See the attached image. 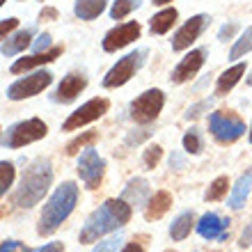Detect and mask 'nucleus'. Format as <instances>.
<instances>
[{
	"mask_svg": "<svg viewBox=\"0 0 252 252\" xmlns=\"http://www.w3.org/2000/svg\"><path fill=\"white\" fill-rule=\"evenodd\" d=\"M131 213H133V206L126 199H106L85 220L78 241L80 243H94V241H99L106 234L117 232L120 227H124L131 220Z\"/></svg>",
	"mask_w": 252,
	"mask_h": 252,
	"instance_id": "nucleus-1",
	"label": "nucleus"
},
{
	"mask_svg": "<svg viewBox=\"0 0 252 252\" xmlns=\"http://www.w3.org/2000/svg\"><path fill=\"white\" fill-rule=\"evenodd\" d=\"M53 184V167L51 160L46 158H37L34 163H30V167L23 170L21 184L14 192V202L21 209H32L44 199V195L48 192Z\"/></svg>",
	"mask_w": 252,
	"mask_h": 252,
	"instance_id": "nucleus-2",
	"label": "nucleus"
},
{
	"mask_svg": "<svg viewBox=\"0 0 252 252\" xmlns=\"http://www.w3.org/2000/svg\"><path fill=\"white\" fill-rule=\"evenodd\" d=\"M76 202H78V186L73 181H64L62 186L55 188V192L51 195L39 216V225H37L39 236H51L58 232L60 225L76 209Z\"/></svg>",
	"mask_w": 252,
	"mask_h": 252,
	"instance_id": "nucleus-3",
	"label": "nucleus"
},
{
	"mask_svg": "<svg viewBox=\"0 0 252 252\" xmlns=\"http://www.w3.org/2000/svg\"><path fill=\"white\" fill-rule=\"evenodd\" d=\"M48 126L39 120V117H32V120L19 122V124H12L2 133V147L7 149H19V147H26L30 142H37V140L46 138Z\"/></svg>",
	"mask_w": 252,
	"mask_h": 252,
	"instance_id": "nucleus-4",
	"label": "nucleus"
},
{
	"mask_svg": "<svg viewBox=\"0 0 252 252\" xmlns=\"http://www.w3.org/2000/svg\"><path fill=\"white\" fill-rule=\"evenodd\" d=\"M209 131L220 145H229V142H236V140L246 133V124L236 113H229V110H216L209 117Z\"/></svg>",
	"mask_w": 252,
	"mask_h": 252,
	"instance_id": "nucleus-5",
	"label": "nucleus"
},
{
	"mask_svg": "<svg viewBox=\"0 0 252 252\" xmlns=\"http://www.w3.org/2000/svg\"><path fill=\"white\" fill-rule=\"evenodd\" d=\"M163 103H165V94L160 90H147L133 99L131 103V120L135 124H152L156 117L163 110Z\"/></svg>",
	"mask_w": 252,
	"mask_h": 252,
	"instance_id": "nucleus-6",
	"label": "nucleus"
},
{
	"mask_svg": "<svg viewBox=\"0 0 252 252\" xmlns=\"http://www.w3.org/2000/svg\"><path fill=\"white\" fill-rule=\"evenodd\" d=\"M53 80V73L51 71H34L26 78H19L16 83L7 87V99L12 101H21V99H30V96H37L39 92H44Z\"/></svg>",
	"mask_w": 252,
	"mask_h": 252,
	"instance_id": "nucleus-7",
	"label": "nucleus"
},
{
	"mask_svg": "<svg viewBox=\"0 0 252 252\" xmlns=\"http://www.w3.org/2000/svg\"><path fill=\"white\" fill-rule=\"evenodd\" d=\"M142 55H145V51H133V53L124 55L122 60H117V64L106 73L103 87L113 90V87H120V85H124V83H128V80L135 76V71L142 66V60H145Z\"/></svg>",
	"mask_w": 252,
	"mask_h": 252,
	"instance_id": "nucleus-8",
	"label": "nucleus"
},
{
	"mask_svg": "<svg viewBox=\"0 0 252 252\" xmlns=\"http://www.w3.org/2000/svg\"><path fill=\"white\" fill-rule=\"evenodd\" d=\"M103 172H106V160L101 158L96 149L87 147L78 158V177L90 190H94V188H99Z\"/></svg>",
	"mask_w": 252,
	"mask_h": 252,
	"instance_id": "nucleus-9",
	"label": "nucleus"
},
{
	"mask_svg": "<svg viewBox=\"0 0 252 252\" xmlns=\"http://www.w3.org/2000/svg\"><path fill=\"white\" fill-rule=\"evenodd\" d=\"M108 108H110V101L108 99H90L87 103H83V106L78 108V110H73L71 115H69V120L62 124V131H78L80 126L90 124V122L99 120V117H103V115L108 113Z\"/></svg>",
	"mask_w": 252,
	"mask_h": 252,
	"instance_id": "nucleus-10",
	"label": "nucleus"
},
{
	"mask_svg": "<svg viewBox=\"0 0 252 252\" xmlns=\"http://www.w3.org/2000/svg\"><path fill=\"white\" fill-rule=\"evenodd\" d=\"M206 23H209V16H206V14L190 16V19L177 30V34L172 37V51H186L192 41L202 34V30L206 28Z\"/></svg>",
	"mask_w": 252,
	"mask_h": 252,
	"instance_id": "nucleus-11",
	"label": "nucleus"
},
{
	"mask_svg": "<svg viewBox=\"0 0 252 252\" xmlns=\"http://www.w3.org/2000/svg\"><path fill=\"white\" fill-rule=\"evenodd\" d=\"M138 37H140V23L138 21H131V23L117 26V28H113L106 37H103V51H106V53H115V51L128 46V44L135 41Z\"/></svg>",
	"mask_w": 252,
	"mask_h": 252,
	"instance_id": "nucleus-12",
	"label": "nucleus"
},
{
	"mask_svg": "<svg viewBox=\"0 0 252 252\" xmlns=\"http://www.w3.org/2000/svg\"><path fill=\"white\" fill-rule=\"evenodd\" d=\"M204 60H206V48H195V51H190V53H188L186 58L179 62V64L174 66V71H172V76H170V80H172V83H177V85H181V83L190 80L192 76L202 69Z\"/></svg>",
	"mask_w": 252,
	"mask_h": 252,
	"instance_id": "nucleus-13",
	"label": "nucleus"
},
{
	"mask_svg": "<svg viewBox=\"0 0 252 252\" xmlns=\"http://www.w3.org/2000/svg\"><path fill=\"white\" fill-rule=\"evenodd\" d=\"M197 234L206 241H227L229 234V220L220 218L218 213H204L197 222Z\"/></svg>",
	"mask_w": 252,
	"mask_h": 252,
	"instance_id": "nucleus-14",
	"label": "nucleus"
},
{
	"mask_svg": "<svg viewBox=\"0 0 252 252\" xmlns=\"http://www.w3.org/2000/svg\"><path fill=\"white\" fill-rule=\"evenodd\" d=\"M87 85V78L80 76V73H69L62 78V83L58 85V92H55V101L60 103H71L76 96H78Z\"/></svg>",
	"mask_w": 252,
	"mask_h": 252,
	"instance_id": "nucleus-15",
	"label": "nucleus"
},
{
	"mask_svg": "<svg viewBox=\"0 0 252 252\" xmlns=\"http://www.w3.org/2000/svg\"><path fill=\"white\" fill-rule=\"evenodd\" d=\"M149 195H152L149 181L142 179V177H135V179H131L126 184L124 192H122V199H126L131 206H147Z\"/></svg>",
	"mask_w": 252,
	"mask_h": 252,
	"instance_id": "nucleus-16",
	"label": "nucleus"
},
{
	"mask_svg": "<svg viewBox=\"0 0 252 252\" xmlns=\"http://www.w3.org/2000/svg\"><path fill=\"white\" fill-rule=\"evenodd\" d=\"M60 53H62V48L53 46V48H48V51H44V53H34V55H30V58H21V60H16L12 66H9V71L23 73V71H28V69H34V66L48 64V62H53Z\"/></svg>",
	"mask_w": 252,
	"mask_h": 252,
	"instance_id": "nucleus-17",
	"label": "nucleus"
},
{
	"mask_svg": "<svg viewBox=\"0 0 252 252\" xmlns=\"http://www.w3.org/2000/svg\"><path fill=\"white\" fill-rule=\"evenodd\" d=\"M170 206H172V195H170V192H167V190L154 192L152 197H149V202H147L145 218L149 220V222H154V220H160L167 211H170Z\"/></svg>",
	"mask_w": 252,
	"mask_h": 252,
	"instance_id": "nucleus-18",
	"label": "nucleus"
},
{
	"mask_svg": "<svg viewBox=\"0 0 252 252\" xmlns=\"http://www.w3.org/2000/svg\"><path fill=\"white\" fill-rule=\"evenodd\" d=\"M252 190V170H248L246 174H241L239 181L234 184L232 188V195H229V209H234V211H239V209H243V204H246L248 195H250Z\"/></svg>",
	"mask_w": 252,
	"mask_h": 252,
	"instance_id": "nucleus-19",
	"label": "nucleus"
},
{
	"mask_svg": "<svg viewBox=\"0 0 252 252\" xmlns=\"http://www.w3.org/2000/svg\"><path fill=\"white\" fill-rule=\"evenodd\" d=\"M30 39H32V28H26V30L16 32L14 37H7V39L2 41V55H5V58H12V55L26 51V48L30 46Z\"/></svg>",
	"mask_w": 252,
	"mask_h": 252,
	"instance_id": "nucleus-20",
	"label": "nucleus"
},
{
	"mask_svg": "<svg viewBox=\"0 0 252 252\" xmlns=\"http://www.w3.org/2000/svg\"><path fill=\"white\" fill-rule=\"evenodd\" d=\"M106 5H108V0H76L73 12H76V16L80 21H92L106 9Z\"/></svg>",
	"mask_w": 252,
	"mask_h": 252,
	"instance_id": "nucleus-21",
	"label": "nucleus"
},
{
	"mask_svg": "<svg viewBox=\"0 0 252 252\" xmlns=\"http://www.w3.org/2000/svg\"><path fill=\"white\" fill-rule=\"evenodd\" d=\"M243 73H246V64H234L232 69L222 71V73H220V78H218V83H216V94H218V96L227 94L241 80V76H243Z\"/></svg>",
	"mask_w": 252,
	"mask_h": 252,
	"instance_id": "nucleus-22",
	"label": "nucleus"
},
{
	"mask_svg": "<svg viewBox=\"0 0 252 252\" xmlns=\"http://www.w3.org/2000/svg\"><path fill=\"white\" fill-rule=\"evenodd\" d=\"M192 222H195V218H192V211L179 213V216L174 218V222L170 225V239H172V241H184L188 234H190Z\"/></svg>",
	"mask_w": 252,
	"mask_h": 252,
	"instance_id": "nucleus-23",
	"label": "nucleus"
},
{
	"mask_svg": "<svg viewBox=\"0 0 252 252\" xmlns=\"http://www.w3.org/2000/svg\"><path fill=\"white\" fill-rule=\"evenodd\" d=\"M177 16H179V12H177L174 7L163 9V12H158V14H154V19H152V34H165L167 30L177 23Z\"/></svg>",
	"mask_w": 252,
	"mask_h": 252,
	"instance_id": "nucleus-24",
	"label": "nucleus"
},
{
	"mask_svg": "<svg viewBox=\"0 0 252 252\" xmlns=\"http://www.w3.org/2000/svg\"><path fill=\"white\" fill-rule=\"evenodd\" d=\"M94 142H96V133H94V131L80 133V135H76V138L66 145V156H76L80 149H87V147L94 145Z\"/></svg>",
	"mask_w": 252,
	"mask_h": 252,
	"instance_id": "nucleus-25",
	"label": "nucleus"
},
{
	"mask_svg": "<svg viewBox=\"0 0 252 252\" xmlns=\"http://www.w3.org/2000/svg\"><path fill=\"white\" fill-rule=\"evenodd\" d=\"M252 51V26L246 28V32L241 34V39H236V44L232 46V51H229V58L232 60H239V58H243L246 53H250Z\"/></svg>",
	"mask_w": 252,
	"mask_h": 252,
	"instance_id": "nucleus-26",
	"label": "nucleus"
},
{
	"mask_svg": "<svg viewBox=\"0 0 252 252\" xmlns=\"http://www.w3.org/2000/svg\"><path fill=\"white\" fill-rule=\"evenodd\" d=\"M227 188H229V179L227 177H218V179L211 181L209 190L204 192V199L206 202H220L227 195Z\"/></svg>",
	"mask_w": 252,
	"mask_h": 252,
	"instance_id": "nucleus-27",
	"label": "nucleus"
},
{
	"mask_svg": "<svg viewBox=\"0 0 252 252\" xmlns=\"http://www.w3.org/2000/svg\"><path fill=\"white\" fill-rule=\"evenodd\" d=\"M140 2H142V0H115L113 9H110V16H113L115 21H122L124 16H128L133 9H138Z\"/></svg>",
	"mask_w": 252,
	"mask_h": 252,
	"instance_id": "nucleus-28",
	"label": "nucleus"
},
{
	"mask_svg": "<svg viewBox=\"0 0 252 252\" xmlns=\"http://www.w3.org/2000/svg\"><path fill=\"white\" fill-rule=\"evenodd\" d=\"M160 158H163V147L160 145H149L142 154V163H145L147 170H154L160 163Z\"/></svg>",
	"mask_w": 252,
	"mask_h": 252,
	"instance_id": "nucleus-29",
	"label": "nucleus"
},
{
	"mask_svg": "<svg viewBox=\"0 0 252 252\" xmlns=\"http://www.w3.org/2000/svg\"><path fill=\"white\" fill-rule=\"evenodd\" d=\"M12 184H14V165L7 163V160H2V163H0V192L7 195V190L12 188Z\"/></svg>",
	"mask_w": 252,
	"mask_h": 252,
	"instance_id": "nucleus-30",
	"label": "nucleus"
},
{
	"mask_svg": "<svg viewBox=\"0 0 252 252\" xmlns=\"http://www.w3.org/2000/svg\"><path fill=\"white\" fill-rule=\"evenodd\" d=\"M184 149L188 154H199L202 152V138H199L197 128H190V131L184 135Z\"/></svg>",
	"mask_w": 252,
	"mask_h": 252,
	"instance_id": "nucleus-31",
	"label": "nucleus"
},
{
	"mask_svg": "<svg viewBox=\"0 0 252 252\" xmlns=\"http://www.w3.org/2000/svg\"><path fill=\"white\" fill-rule=\"evenodd\" d=\"M122 241L124 239H122L120 234H117V236H110V239H106V241H99L92 252H117L122 248Z\"/></svg>",
	"mask_w": 252,
	"mask_h": 252,
	"instance_id": "nucleus-32",
	"label": "nucleus"
},
{
	"mask_svg": "<svg viewBox=\"0 0 252 252\" xmlns=\"http://www.w3.org/2000/svg\"><path fill=\"white\" fill-rule=\"evenodd\" d=\"M209 108H211V99L199 101V103H195V106H190L186 110V120H197V117H202V115H204Z\"/></svg>",
	"mask_w": 252,
	"mask_h": 252,
	"instance_id": "nucleus-33",
	"label": "nucleus"
},
{
	"mask_svg": "<svg viewBox=\"0 0 252 252\" xmlns=\"http://www.w3.org/2000/svg\"><path fill=\"white\" fill-rule=\"evenodd\" d=\"M0 252H30V248L23 246L21 241L7 239V241H2V246H0Z\"/></svg>",
	"mask_w": 252,
	"mask_h": 252,
	"instance_id": "nucleus-34",
	"label": "nucleus"
},
{
	"mask_svg": "<svg viewBox=\"0 0 252 252\" xmlns=\"http://www.w3.org/2000/svg\"><path fill=\"white\" fill-rule=\"evenodd\" d=\"M152 135V131H133V133H128L126 135V145L128 147H133V145H140L142 140H147Z\"/></svg>",
	"mask_w": 252,
	"mask_h": 252,
	"instance_id": "nucleus-35",
	"label": "nucleus"
},
{
	"mask_svg": "<svg viewBox=\"0 0 252 252\" xmlns=\"http://www.w3.org/2000/svg\"><path fill=\"white\" fill-rule=\"evenodd\" d=\"M48 46H51V34H48V32L39 34V37H37V41L32 44L34 53H44V51H48Z\"/></svg>",
	"mask_w": 252,
	"mask_h": 252,
	"instance_id": "nucleus-36",
	"label": "nucleus"
},
{
	"mask_svg": "<svg viewBox=\"0 0 252 252\" xmlns=\"http://www.w3.org/2000/svg\"><path fill=\"white\" fill-rule=\"evenodd\" d=\"M236 30H239V26H236V23H227V26H222V28H220L218 39H220V41L232 39V37H234V32H236Z\"/></svg>",
	"mask_w": 252,
	"mask_h": 252,
	"instance_id": "nucleus-37",
	"label": "nucleus"
},
{
	"mask_svg": "<svg viewBox=\"0 0 252 252\" xmlns=\"http://www.w3.org/2000/svg\"><path fill=\"white\" fill-rule=\"evenodd\" d=\"M241 248H250L252 246V220L243 227V232H241V241H239Z\"/></svg>",
	"mask_w": 252,
	"mask_h": 252,
	"instance_id": "nucleus-38",
	"label": "nucleus"
},
{
	"mask_svg": "<svg viewBox=\"0 0 252 252\" xmlns=\"http://www.w3.org/2000/svg\"><path fill=\"white\" fill-rule=\"evenodd\" d=\"M16 26H19V19H5V21H2V26H0V37H2V39H7V32H9V30H14Z\"/></svg>",
	"mask_w": 252,
	"mask_h": 252,
	"instance_id": "nucleus-39",
	"label": "nucleus"
},
{
	"mask_svg": "<svg viewBox=\"0 0 252 252\" xmlns=\"http://www.w3.org/2000/svg\"><path fill=\"white\" fill-rule=\"evenodd\" d=\"M34 252H64V246L53 241V243H46V246H41L39 250H34Z\"/></svg>",
	"mask_w": 252,
	"mask_h": 252,
	"instance_id": "nucleus-40",
	"label": "nucleus"
},
{
	"mask_svg": "<svg viewBox=\"0 0 252 252\" xmlns=\"http://www.w3.org/2000/svg\"><path fill=\"white\" fill-rule=\"evenodd\" d=\"M39 19L41 21H55L58 19V9H53V7H44L39 14Z\"/></svg>",
	"mask_w": 252,
	"mask_h": 252,
	"instance_id": "nucleus-41",
	"label": "nucleus"
},
{
	"mask_svg": "<svg viewBox=\"0 0 252 252\" xmlns=\"http://www.w3.org/2000/svg\"><path fill=\"white\" fill-rule=\"evenodd\" d=\"M170 167H174V170H181V167H184V158H181L179 154H172V156H170Z\"/></svg>",
	"mask_w": 252,
	"mask_h": 252,
	"instance_id": "nucleus-42",
	"label": "nucleus"
},
{
	"mask_svg": "<svg viewBox=\"0 0 252 252\" xmlns=\"http://www.w3.org/2000/svg\"><path fill=\"white\" fill-rule=\"evenodd\" d=\"M120 252H145V250H142V246H138V243H126Z\"/></svg>",
	"mask_w": 252,
	"mask_h": 252,
	"instance_id": "nucleus-43",
	"label": "nucleus"
},
{
	"mask_svg": "<svg viewBox=\"0 0 252 252\" xmlns=\"http://www.w3.org/2000/svg\"><path fill=\"white\" fill-rule=\"evenodd\" d=\"M167 2H172V0H154V5H167Z\"/></svg>",
	"mask_w": 252,
	"mask_h": 252,
	"instance_id": "nucleus-44",
	"label": "nucleus"
},
{
	"mask_svg": "<svg viewBox=\"0 0 252 252\" xmlns=\"http://www.w3.org/2000/svg\"><path fill=\"white\" fill-rule=\"evenodd\" d=\"M248 85H252V71H250V76H248V80H246Z\"/></svg>",
	"mask_w": 252,
	"mask_h": 252,
	"instance_id": "nucleus-45",
	"label": "nucleus"
},
{
	"mask_svg": "<svg viewBox=\"0 0 252 252\" xmlns=\"http://www.w3.org/2000/svg\"><path fill=\"white\" fill-rule=\"evenodd\" d=\"M250 142H252V128H250Z\"/></svg>",
	"mask_w": 252,
	"mask_h": 252,
	"instance_id": "nucleus-46",
	"label": "nucleus"
}]
</instances>
